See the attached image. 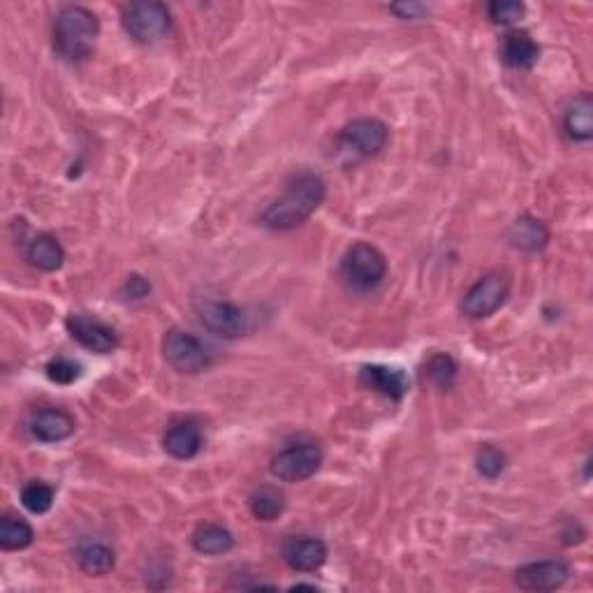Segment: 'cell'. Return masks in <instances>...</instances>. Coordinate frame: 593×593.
<instances>
[{
    "instance_id": "cell-1",
    "label": "cell",
    "mask_w": 593,
    "mask_h": 593,
    "mask_svg": "<svg viewBox=\"0 0 593 593\" xmlns=\"http://www.w3.org/2000/svg\"><path fill=\"white\" fill-rule=\"evenodd\" d=\"M327 195L325 179L316 172H299L288 181L283 195L262 214L260 223L269 230L285 232L309 221Z\"/></svg>"
},
{
    "instance_id": "cell-2",
    "label": "cell",
    "mask_w": 593,
    "mask_h": 593,
    "mask_svg": "<svg viewBox=\"0 0 593 593\" xmlns=\"http://www.w3.org/2000/svg\"><path fill=\"white\" fill-rule=\"evenodd\" d=\"M100 35V21L89 7L68 5L56 14L54 49L70 63H82L93 54Z\"/></svg>"
},
{
    "instance_id": "cell-3",
    "label": "cell",
    "mask_w": 593,
    "mask_h": 593,
    "mask_svg": "<svg viewBox=\"0 0 593 593\" xmlns=\"http://www.w3.org/2000/svg\"><path fill=\"white\" fill-rule=\"evenodd\" d=\"M341 276L346 278L350 288L369 292L373 288H378L387 276V258L376 246L360 241V244L350 246L346 255H343Z\"/></svg>"
},
{
    "instance_id": "cell-4",
    "label": "cell",
    "mask_w": 593,
    "mask_h": 593,
    "mask_svg": "<svg viewBox=\"0 0 593 593\" xmlns=\"http://www.w3.org/2000/svg\"><path fill=\"white\" fill-rule=\"evenodd\" d=\"M123 28L139 45H153L170 33L172 14L167 5L156 3V0L133 3L123 10Z\"/></svg>"
},
{
    "instance_id": "cell-5",
    "label": "cell",
    "mask_w": 593,
    "mask_h": 593,
    "mask_svg": "<svg viewBox=\"0 0 593 593\" xmlns=\"http://www.w3.org/2000/svg\"><path fill=\"white\" fill-rule=\"evenodd\" d=\"M197 318L209 332H214L223 339H239L251 329V318L237 304L225 302V299L214 297H197L195 299Z\"/></svg>"
},
{
    "instance_id": "cell-6",
    "label": "cell",
    "mask_w": 593,
    "mask_h": 593,
    "mask_svg": "<svg viewBox=\"0 0 593 593\" xmlns=\"http://www.w3.org/2000/svg\"><path fill=\"white\" fill-rule=\"evenodd\" d=\"M163 355L174 371L188 373V376L202 373L211 366L209 348L195 334L183 332V329H170L165 334Z\"/></svg>"
},
{
    "instance_id": "cell-7",
    "label": "cell",
    "mask_w": 593,
    "mask_h": 593,
    "mask_svg": "<svg viewBox=\"0 0 593 593\" xmlns=\"http://www.w3.org/2000/svg\"><path fill=\"white\" fill-rule=\"evenodd\" d=\"M510 295V278L503 272H489L471 285L461 299V311L473 320L489 318L505 304Z\"/></svg>"
},
{
    "instance_id": "cell-8",
    "label": "cell",
    "mask_w": 593,
    "mask_h": 593,
    "mask_svg": "<svg viewBox=\"0 0 593 593\" xmlns=\"http://www.w3.org/2000/svg\"><path fill=\"white\" fill-rule=\"evenodd\" d=\"M322 450L316 443H297L272 459V475L281 482H304L322 466Z\"/></svg>"
},
{
    "instance_id": "cell-9",
    "label": "cell",
    "mask_w": 593,
    "mask_h": 593,
    "mask_svg": "<svg viewBox=\"0 0 593 593\" xmlns=\"http://www.w3.org/2000/svg\"><path fill=\"white\" fill-rule=\"evenodd\" d=\"M65 325H68L72 339L82 348L91 350V353L109 355L119 348V334L114 332V327H109L107 322H102L100 318L86 316V313H72Z\"/></svg>"
},
{
    "instance_id": "cell-10",
    "label": "cell",
    "mask_w": 593,
    "mask_h": 593,
    "mask_svg": "<svg viewBox=\"0 0 593 593\" xmlns=\"http://www.w3.org/2000/svg\"><path fill=\"white\" fill-rule=\"evenodd\" d=\"M390 139V128L380 119H355L341 130V142L360 156H378Z\"/></svg>"
},
{
    "instance_id": "cell-11",
    "label": "cell",
    "mask_w": 593,
    "mask_h": 593,
    "mask_svg": "<svg viewBox=\"0 0 593 593\" xmlns=\"http://www.w3.org/2000/svg\"><path fill=\"white\" fill-rule=\"evenodd\" d=\"M570 568L566 561L549 559L526 563L515 573V584L522 591H554L568 582Z\"/></svg>"
},
{
    "instance_id": "cell-12",
    "label": "cell",
    "mask_w": 593,
    "mask_h": 593,
    "mask_svg": "<svg viewBox=\"0 0 593 593\" xmlns=\"http://www.w3.org/2000/svg\"><path fill=\"white\" fill-rule=\"evenodd\" d=\"M283 559L297 573H313L327 561V545L320 538L292 536L283 543Z\"/></svg>"
},
{
    "instance_id": "cell-13",
    "label": "cell",
    "mask_w": 593,
    "mask_h": 593,
    "mask_svg": "<svg viewBox=\"0 0 593 593\" xmlns=\"http://www.w3.org/2000/svg\"><path fill=\"white\" fill-rule=\"evenodd\" d=\"M360 383L366 387V390L383 394V397L392 401L404 399L408 387H411L404 371L394 369V366H383V364L364 366L360 371Z\"/></svg>"
},
{
    "instance_id": "cell-14",
    "label": "cell",
    "mask_w": 593,
    "mask_h": 593,
    "mask_svg": "<svg viewBox=\"0 0 593 593\" xmlns=\"http://www.w3.org/2000/svg\"><path fill=\"white\" fill-rule=\"evenodd\" d=\"M75 417L63 408H42L33 415L31 434L40 443H63L75 434Z\"/></svg>"
},
{
    "instance_id": "cell-15",
    "label": "cell",
    "mask_w": 593,
    "mask_h": 593,
    "mask_svg": "<svg viewBox=\"0 0 593 593\" xmlns=\"http://www.w3.org/2000/svg\"><path fill=\"white\" fill-rule=\"evenodd\" d=\"M540 58L538 42L526 31H510L501 40V61L508 68L515 70H531Z\"/></svg>"
},
{
    "instance_id": "cell-16",
    "label": "cell",
    "mask_w": 593,
    "mask_h": 593,
    "mask_svg": "<svg viewBox=\"0 0 593 593\" xmlns=\"http://www.w3.org/2000/svg\"><path fill=\"white\" fill-rule=\"evenodd\" d=\"M508 241L512 248L524 253H538L549 244V230L540 218L524 214L519 216L508 230Z\"/></svg>"
},
{
    "instance_id": "cell-17",
    "label": "cell",
    "mask_w": 593,
    "mask_h": 593,
    "mask_svg": "<svg viewBox=\"0 0 593 593\" xmlns=\"http://www.w3.org/2000/svg\"><path fill=\"white\" fill-rule=\"evenodd\" d=\"M163 448L174 459H193L202 450V431L195 422H179L167 431Z\"/></svg>"
},
{
    "instance_id": "cell-18",
    "label": "cell",
    "mask_w": 593,
    "mask_h": 593,
    "mask_svg": "<svg viewBox=\"0 0 593 593\" xmlns=\"http://www.w3.org/2000/svg\"><path fill=\"white\" fill-rule=\"evenodd\" d=\"M563 130L573 142H589L593 137V100L589 93L577 95L563 116Z\"/></svg>"
},
{
    "instance_id": "cell-19",
    "label": "cell",
    "mask_w": 593,
    "mask_h": 593,
    "mask_svg": "<svg viewBox=\"0 0 593 593\" xmlns=\"http://www.w3.org/2000/svg\"><path fill=\"white\" fill-rule=\"evenodd\" d=\"M26 260L31 262L35 269H40V272H56V269L63 267L65 251L61 241L56 237H51V234H38V237L28 241Z\"/></svg>"
},
{
    "instance_id": "cell-20",
    "label": "cell",
    "mask_w": 593,
    "mask_h": 593,
    "mask_svg": "<svg viewBox=\"0 0 593 593\" xmlns=\"http://www.w3.org/2000/svg\"><path fill=\"white\" fill-rule=\"evenodd\" d=\"M77 563L86 575L102 577L112 573L116 566V554L105 543H84L77 549Z\"/></svg>"
},
{
    "instance_id": "cell-21",
    "label": "cell",
    "mask_w": 593,
    "mask_h": 593,
    "mask_svg": "<svg viewBox=\"0 0 593 593\" xmlns=\"http://www.w3.org/2000/svg\"><path fill=\"white\" fill-rule=\"evenodd\" d=\"M248 508H251V515L260 519V522H274L285 510V494L272 485L258 487L251 494V499H248Z\"/></svg>"
},
{
    "instance_id": "cell-22",
    "label": "cell",
    "mask_w": 593,
    "mask_h": 593,
    "mask_svg": "<svg viewBox=\"0 0 593 593\" xmlns=\"http://www.w3.org/2000/svg\"><path fill=\"white\" fill-rule=\"evenodd\" d=\"M193 547L195 552L216 556V554H228L234 547V536L218 524H202L197 526L193 533Z\"/></svg>"
},
{
    "instance_id": "cell-23",
    "label": "cell",
    "mask_w": 593,
    "mask_h": 593,
    "mask_svg": "<svg viewBox=\"0 0 593 593\" xmlns=\"http://www.w3.org/2000/svg\"><path fill=\"white\" fill-rule=\"evenodd\" d=\"M35 533L33 526L26 522V519L5 515L0 519V547L5 552H19V549H26L33 543Z\"/></svg>"
},
{
    "instance_id": "cell-24",
    "label": "cell",
    "mask_w": 593,
    "mask_h": 593,
    "mask_svg": "<svg viewBox=\"0 0 593 593\" xmlns=\"http://www.w3.org/2000/svg\"><path fill=\"white\" fill-rule=\"evenodd\" d=\"M424 373H427V378L436 387H441V390H450V387L455 385V380H457L459 366H457L455 357H452V355L436 353V355L429 357L427 364H424Z\"/></svg>"
},
{
    "instance_id": "cell-25",
    "label": "cell",
    "mask_w": 593,
    "mask_h": 593,
    "mask_svg": "<svg viewBox=\"0 0 593 593\" xmlns=\"http://www.w3.org/2000/svg\"><path fill=\"white\" fill-rule=\"evenodd\" d=\"M54 487H49L47 482H28V485L21 489V503L28 512L33 515H45L54 505Z\"/></svg>"
},
{
    "instance_id": "cell-26",
    "label": "cell",
    "mask_w": 593,
    "mask_h": 593,
    "mask_svg": "<svg viewBox=\"0 0 593 593\" xmlns=\"http://www.w3.org/2000/svg\"><path fill=\"white\" fill-rule=\"evenodd\" d=\"M475 468L482 478L496 480L505 471V455L494 448V445H485V448L478 450V457H475Z\"/></svg>"
},
{
    "instance_id": "cell-27",
    "label": "cell",
    "mask_w": 593,
    "mask_h": 593,
    "mask_svg": "<svg viewBox=\"0 0 593 593\" xmlns=\"http://www.w3.org/2000/svg\"><path fill=\"white\" fill-rule=\"evenodd\" d=\"M524 12H526V5L517 3V0H494V3H489L487 7L489 19L499 26L517 24V21L524 17Z\"/></svg>"
},
{
    "instance_id": "cell-28",
    "label": "cell",
    "mask_w": 593,
    "mask_h": 593,
    "mask_svg": "<svg viewBox=\"0 0 593 593\" xmlns=\"http://www.w3.org/2000/svg\"><path fill=\"white\" fill-rule=\"evenodd\" d=\"M45 371L47 378L56 385H72L82 376V366L68 360V357H54V360L45 366Z\"/></svg>"
},
{
    "instance_id": "cell-29",
    "label": "cell",
    "mask_w": 593,
    "mask_h": 593,
    "mask_svg": "<svg viewBox=\"0 0 593 593\" xmlns=\"http://www.w3.org/2000/svg\"><path fill=\"white\" fill-rule=\"evenodd\" d=\"M390 10L397 14L399 19H420L422 14H427V5H420V3H397L392 5Z\"/></svg>"
},
{
    "instance_id": "cell-30",
    "label": "cell",
    "mask_w": 593,
    "mask_h": 593,
    "mask_svg": "<svg viewBox=\"0 0 593 593\" xmlns=\"http://www.w3.org/2000/svg\"><path fill=\"white\" fill-rule=\"evenodd\" d=\"M126 290L133 299H144L151 292V285L142 276H130L126 281Z\"/></svg>"
}]
</instances>
